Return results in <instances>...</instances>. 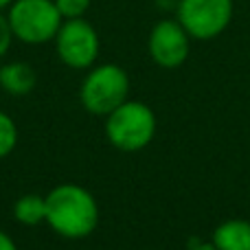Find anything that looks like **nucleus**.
Masks as SVG:
<instances>
[{
  "label": "nucleus",
  "mask_w": 250,
  "mask_h": 250,
  "mask_svg": "<svg viewBox=\"0 0 250 250\" xmlns=\"http://www.w3.org/2000/svg\"><path fill=\"white\" fill-rule=\"evenodd\" d=\"M55 7L60 9L64 20H73L86 16L90 9V0H55Z\"/></svg>",
  "instance_id": "12"
},
{
  "label": "nucleus",
  "mask_w": 250,
  "mask_h": 250,
  "mask_svg": "<svg viewBox=\"0 0 250 250\" xmlns=\"http://www.w3.org/2000/svg\"><path fill=\"white\" fill-rule=\"evenodd\" d=\"M211 242L217 250H250V222L248 220H226L213 230Z\"/></svg>",
  "instance_id": "9"
},
{
  "label": "nucleus",
  "mask_w": 250,
  "mask_h": 250,
  "mask_svg": "<svg viewBox=\"0 0 250 250\" xmlns=\"http://www.w3.org/2000/svg\"><path fill=\"white\" fill-rule=\"evenodd\" d=\"M156 114L143 101H123L105 117V136L110 145L125 154L141 151L156 136Z\"/></svg>",
  "instance_id": "2"
},
{
  "label": "nucleus",
  "mask_w": 250,
  "mask_h": 250,
  "mask_svg": "<svg viewBox=\"0 0 250 250\" xmlns=\"http://www.w3.org/2000/svg\"><path fill=\"white\" fill-rule=\"evenodd\" d=\"M0 250H18L16 242H13V239L9 237L4 230H0Z\"/></svg>",
  "instance_id": "14"
},
{
  "label": "nucleus",
  "mask_w": 250,
  "mask_h": 250,
  "mask_svg": "<svg viewBox=\"0 0 250 250\" xmlns=\"http://www.w3.org/2000/svg\"><path fill=\"white\" fill-rule=\"evenodd\" d=\"M38 83L35 68L26 62H7L0 66V88L11 97H26Z\"/></svg>",
  "instance_id": "8"
},
{
  "label": "nucleus",
  "mask_w": 250,
  "mask_h": 250,
  "mask_svg": "<svg viewBox=\"0 0 250 250\" xmlns=\"http://www.w3.org/2000/svg\"><path fill=\"white\" fill-rule=\"evenodd\" d=\"M18 145V125L7 112L0 110V158H7Z\"/></svg>",
  "instance_id": "11"
},
{
  "label": "nucleus",
  "mask_w": 250,
  "mask_h": 250,
  "mask_svg": "<svg viewBox=\"0 0 250 250\" xmlns=\"http://www.w3.org/2000/svg\"><path fill=\"white\" fill-rule=\"evenodd\" d=\"M13 217L22 226H40L42 222H46V195H20L13 204Z\"/></svg>",
  "instance_id": "10"
},
{
  "label": "nucleus",
  "mask_w": 250,
  "mask_h": 250,
  "mask_svg": "<svg viewBox=\"0 0 250 250\" xmlns=\"http://www.w3.org/2000/svg\"><path fill=\"white\" fill-rule=\"evenodd\" d=\"M13 40L16 38H13V31H11V24H9L7 13L0 11V57H4L9 53Z\"/></svg>",
  "instance_id": "13"
},
{
  "label": "nucleus",
  "mask_w": 250,
  "mask_h": 250,
  "mask_svg": "<svg viewBox=\"0 0 250 250\" xmlns=\"http://www.w3.org/2000/svg\"><path fill=\"white\" fill-rule=\"evenodd\" d=\"M46 224L60 237L83 239L99 226V204L82 185H57L46 193Z\"/></svg>",
  "instance_id": "1"
},
{
  "label": "nucleus",
  "mask_w": 250,
  "mask_h": 250,
  "mask_svg": "<svg viewBox=\"0 0 250 250\" xmlns=\"http://www.w3.org/2000/svg\"><path fill=\"white\" fill-rule=\"evenodd\" d=\"M235 16V0H180L176 20L185 26L191 40H215L230 26Z\"/></svg>",
  "instance_id": "5"
},
{
  "label": "nucleus",
  "mask_w": 250,
  "mask_h": 250,
  "mask_svg": "<svg viewBox=\"0 0 250 250\" xmlns=\"http://www.w3.org/2000/svg\"><path fill=\"white\" fill-rule=\"evenodd\" d=\"M189 250H217L213 242H193L189 246Z\"/></svg>",
  "instance_id": "15"
},
{
  "label": "nucleus",
  "mask_w": 250,
  "mask_h": 250,
  "mask_svg": "<svg viewBox=\"0 0 250 250\" xmlns=\"http://www.w3.org/2000/svg\"><path fill=\"white\" fill-rule=\"evenodd\" d=\"M53 42H55V53L60 62L68 68L86 70L92 68L95 62L99 60V33L86 18L64 20Z\"/></svg>",
  "instance_id": "6"
},
{
  "label": "nucleus",
  "mask_w": 250,
  "mask_h": 250,
  "mask_svg": "<svg viewBox=\"0 0 250 250\" xmlns=\"http://www.w3.org/2000/svg\"><path fill=\"white\" fill-rule=\"evenodd\" d=\"M11 2H13V0H0V11H4V9H7Z\"/></svg>",
  "instance_id": "16"
},
{
  "label": "nucleus",
  "mask_w": 250,
  "mask_h": 250,
  "mask_svg": "<svg viewBox=\"0 0 250 250\" xmlns=\"http://www.w3.org/2000/svg\"><path fill=\"white\" fill-rule=\"evenodd\" d=\"M127 97L129 77L119 64L92 66L79 88V101L95 117H108Z\"/></svg>",
  "instance_id": "4"
},
{
  "label": "nucleus",
  "mask_w": 250,
  "mask_h": 250,
  "mask_svg": "<svg viewBox=\"0 0 250 250\" xmlns=\"http://www.w3.org/2000/svg\"><path fill=\"white\" fill-rule=\"evenodd\" d=\"M147 53L151 62L160 68H180L191 53V35L176 18L158 20L149 31L147 38Z\"/></svg>",
  "instance_id": "7"
},
{
  "label": "nucleus",
  "mask_w": 250,
  "mask_h": 250,
  "mask_svg": "<svg viewBox=\"0 0 250 250\" xmlns=\"http://www.w3.org/2000/svg\"><path fill=\"white\" fill-rule=\"evenodd\" d=\"M7 18L13 38L33 46L53 42L64 22L55 0H13L7 7Z\"/></svg>",
  "instance_id": "3"
}]
</instances>
